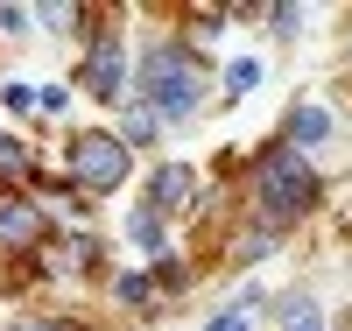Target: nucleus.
I'll use <instances>...</instances> for the list:
<instances>
[{"instance_id":"obj_1","label":"nucleus","mask_w":352,"mask_h":331,"mask_svg":"<svg viewBox=\"0 0 352 331\" xmlns=\"http://www.w3.org/2000/svg\"><path fill=\"white\" fill-rule=\"evenodd\" d=\"M197 56L176 50V43H155L148 56H141V99H148L155 120H190L197 113Z\"/></svg>"},{"instance_id":"obj_2","label":"nucleus","mask_w":352,"mask_h":331,"mask_svg":"<svg viewBox=\"0 0 352 331\" xmlns=\"http://www.w3.org/2000/svg\"><path fill=\"white\" fill-rule=\"evenodd\" d=\"M254 197H261V219L268 226H289V219H303L317 204V176H310V162L296 148H275L261 162V176H254Z\"/></svg>"},{"instance_id":"obj_3","label":"nucleus","mask_w":352,"mask_h":331,"mask_svg":"<svg viewBox=\"0 0 352 331\" xmlns=\"http://www.w3.org/2000/svg\"><path fill=\"white\" fill-rule=\"evenodd\" d=\"M71 176H78L85 191L127 184V141H120V134H78V141H71Z\"/></svg>"},{"instance_id":"obj_4","label":"nucleus","mask_w":352,"mask_h":331,"mask_svg":"<svg viewBox=\"0 0 352 331\" xmlns=\"http://www.w3.org/2000/svg\"><path fill=\"white\" fill-rule=\"evenodd\" d=\"M120 85H127V43H92V56H85V92L92 99H120Z\"/></svg>"},{"instance_id":"obj_5","label":"nucleus","mask_w":352,"mask_h":331,"mask_svg":"<svg viewBox=\"0 0 352 331\" xmlns=\"http://www.w3.org/2000/svg\"><path fill=\"white\" fill-rule=\"evenodd\" d=\"M184 197H190V169H184V162H162V169H155V184H148V212L162 219V212H176Z\"/></svg>"},{"instance_id":"obj_6","label":"nucleus","mask_w":352,"mask_h":331,"mask_svg":"<svg viewBox=\"0 0 352 331\" xmlns=\"http://www.w3.org/2000/svg\"><path fill=\"white\" fill-rule=\"evenodd\" d=\"M36 233H43L36 204H21V197H8V204H0V239H14V247H21V239H36Z\"/></svg>"},{"instance_id":"obj_7","label":"nucleus","mask_w":352,"mask_h":331,"mask_svg":"<svg viewBox=\"0 0 352 331\" xmlns=\"http://www.w3.org/2000/svg\"><path fill=\"white\" fill-rule=\"evenodd\" d=\"M324 134H331L324 106H296V113H289V141H324Z\"/></svg>"},{"instance_id":"obj_8","label":"nucleus","mask_w":352,"mask_h":331,"mask_svg":"<svg viewBox=\"0 0 352 331\" xmlns=\"http://www.w3.org/2000/svg\"><path fill=\"white\" fill-rule=\"evenodd\" d=\"M282 331H324V310L310 296H282Z\"/></svg>"},{"instance_id":"obj_9","label":"nucleus","mask_w":352,"mask_h":331,"mask_svg":"<svg viewBox=\"0 0 352 331\" xmlns=\"http://www.w3.org/2000/svg\"><path fill=\"white\" fill-rule=\"evenodd\" d=\"M127 233H134V247H148V254H162V239H169L155 212H134V226H127Z\"/></svg>"},{"instance_id":"obj_10","label":"nucleus","mask_w":352,"mask_h":331,"mask_svg":"<svg viewBox=\"0 0 352 331\" xmlns=\"http://www.w3.org/2000/svg\"><path fill=\"white\" fill-rule=\"evenodd\" d=\"M254 85H261V64H254V56H240V64L226 71V92H254Z\"/></svg>"},{"instance_id":"obj_11","label":"nucleus","mask_w":352,"mask_h":331,"mask_svg":"<svg viewBox=\"0 0 352 331\" xmlns=\"http://www.w3.org/2000/svg\"><path fill=\"white\" fill-rule=\"evenodd\" d=\"M28 169V156H21V141H8V134H0V176H21Z\"/></svg>"},{"instance_id":"obj_12","label":"nucleus","mask_w":352,"mask_h":331,"mask_svg":"<svg viewBox=\"0 0 352 331\" xmlns=\"http://www.w3.org/2000/svg\"><path fill=\"white\" fill-rule=\"evenodd\" d=\"M148 134H155V113H148V106L127 113V141H148Z\"/></svg>"},{"instance_id":"obj_13","label":"nucleus","mask_w":352,"mask_h":331,"mask_svg":"<svg viewBox=\"0 0 352 331\" xmlns=\"http://www.w3.org/2000/svg\"><path fill=\"white\" fill-rule=\"evenodd\" d=\"M36 106H43V113H64V106H71V92H64V85H43Z\"/></svg>"},{"instance_id":"obj_14","label":"nucleus","mask_w":352,"mask_h":331,"mask_svg":"<svg viewBox=\"0 0 352 331\" xmlns=\"http://www.w3.org/2000/svg\"><path fill=\"white\" fill-rule=\"evenodd\" d=\"M120 296L127 303H148V275H120Z\"/></svg>"},{"instance_id":"obj_15","label":"nucleus","mask_w":352,"mask_h":331,"mask_svg":"<svg viewBox=\"0 0 352 331\" xmlns=\"http://www.w3.org/2000/svg\"><path fill=\"white\" fill-rule=\"evenodd\" d=\"M204 331H247V310H226V317H212Z\"/></svg>"},{"instance_id":"obj_16","label":"nucleus","mask_w":352,"mask_h":331,"mask_svg":"<svg viewBox=\"0 0 352 331\" xmlns=\"http://www.w3.org/2000/svg\"><path fill=\"white\" fill-rule=\"evenodd\" d=\"M36 331H71V324H36Z\"/></svg>"}]
</instances>
